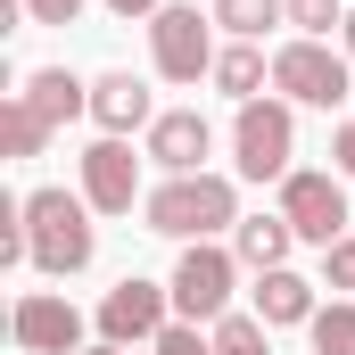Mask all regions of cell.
Returning a JSON list of instances; mask_svg holds the SVG:
<instances>
[{"label":"cell","instance_id":"d4e9b609","mask_svg":"<svg viewBox=\"0 0 355 355\" xmlns=\"http://www.w3.org/2000/svg\"><path fill=\"white\" fill-rule=\"evenodd\" d=\"M331 174H347V182H355V116L331 132Z\"/></svg>","mask_w":355,"mask_h":355},{"label":"cell","instance_id":"3957f363","mask_svg":"<svg viewBox=\"0 0 355 355\" xmlns=\"http://www.w3.org/2000/svg\"><path fill=\"white\" fill-rule=\"evenodd\" d=\"M232 174L240 182H289L297 174V107L289 99H248L232 116Z\"/></svg>","mask_w":355,"mask_h":355},{"label":"cell","instance_id":"8fae6325","mask_svg":"<svg viewBox=\"0 0 355 355\" xmlns=\"http://www.w3.org/2000/svg\"><path fill=\"white\" fill-rule=\"evenodd\" d=\"M207 157H215V124H207L198 107H166V116L149 124V166H166V174H207Z\"/></svg>","mask_w":355,"mask_h":355},{"label":"cell","instance_id":"30bf717a","mask_svg":"<svg viewBox=\"0 0 355 355\" xmlns=\"http://www.w3.org/2000/svg\"><path fill=\"white\" fill-rule=\"evenodd\" d=\"M83 198H91V215H132V198H149L132 141H107V132H99L83 149Z\"/></svg>","mask_w":355,"mask_h":355},{"label":"cell","instance_id":"6da1fadb","mask_svg":"<svg viewBox=\"0 0 355 355\" xmlns=\"http://www.w3.org/2000/svg\"><path fill=\"white\" fill-rule=\"evenodd\" d=\"M25 248H33V272L67 281L99 257V223H91V198L83 190H25Z\"/></svg>","mask_w":355,"mask_h":355},{"label":"cell","instance_id":"5b68a950","mask_svg":"<svg viewBox=\"0 0 355 355\" xmlns=\"http://www.w3.org/2000/svg\"><path fill=\"white\" fill-rule=\"evenodd\" d=\"M272 91L289 99V107H347L355 99V75H347V50H331V42H281L272 50Z\"/></svg>","mask_w":355,"mask_h":355},{"label":"cell","instance_id":"ac0fdd59","mask_svg":"<svg viewBox=\"0 0 355 355\" xmlns=\"http://www.w3.org/2000/svg\"><path fill=\"white\" fill-rule=\"evenodd\" d=\"M0 149H8V157H42V149H50V124H42L17 91H8V107H0Z\"/></svg>","mask_w":355,"mask_h":355},{"label":"cell","instance_id":"7c38bea8","mask_svg":"<svg viewBox=\"0 0 355 355\" xmlns=\"http://www.w3.org/2000/svg\"><path fill=\"white\" fill-rule=\"evenodd\" d=\"M91 124H99L107 141H124V132H149V124H157V99H149V83H141L132 67L99 75V83H91Z\"/></svg>","mask_w":355,"mask_h":355},{"label":"cell","instance_id":"484cf974","mask_svg":"<svg viewBox=\"0 0 355 355\" xmlns=\"http://www.w3.org/2000/svg\"><path fill=\"white\" fill-rule=\"evenodd\" d=\"M107 8H116V17H124V25H132V17H157V8H166V0H107Z\"/></svg>","mask_w":355,"mask_h":355},{"label":"cell","instance_id":"277c9868","mask_svg":"<svg viewBox=\"0 0 355 355\" xmlns=\"http://www.w3.org/2000/svg\"><path fill=\"white\" fill-rule=\"evenodd\" d=\"M174 322H223L232 314V289H240V248H223V240H190L174 257Z\"/></svg>","mask_w":355,"mask_h":355},{"label":"cell","instance_id":"7402d4cb","mask_svg":"<svg viewBox=\"0 0 355 355\" xmlns=\"http://www.w3.org/2000/svg\"><path fill=\"white\" fill-rule=\"evenodd\" d=\"M149 355H215V331H198V322H166Z\"/></svg>","mask_w":355,"mask_h":355},{"label":"cell","instance_id":"9a60e30c","mask_svg":"<svg viewBox=\"0 0 355 355\" xmlns=\"http://www.w3.org/2000/svg\"><path fill=\"white\" fill-rule=\"evenodd\" d=\"M207 83L223 91L232 107H248V99H265V83H272V58L257 50V42H223V50H215V75H207Z\"/></svg>","mask_w":355,"mask_h":355},{"label":"cell","instance_id":"e0dca14e","mask_svg":"<svg viewBox=\"0 0 355 355\" xmlns=\"http://www.w3.org/2000/svg\"><path fill=\"white\" fill-rule=\"evenodd\" d=\"M207 17H215V33H232V42H265L272 25H289V0H215Z\"/></svg>","mask_w":355,"mask_h":355},{"label":"cell","instance_id":"ba28073f","mask_svg":"<svg viewBox=\"0 0 355 355\" xmlns=\"http://www.w3.org/2000/svg\"><path fill=\"white\" fill-rule=\"evenodd\" d=\"M281 215H289V232H297L306 248H331V240H347V174L297 166V174L281 182Z\"/></svg>","mask_w":355,"mask_h":355},{"label":"cell","instance_id":"8992f818","mask_svg":"<svg viewBox=\"0 0 355 355\" xmlns=\"http://www.w3.org/2000/svg\"><path fill=\"white\" fill-rule=\"evenodd\" d=\"M215 17H198V8H182L166 0L157 17H149V58H157V75L166 83H198V75H215Z\"/></svg>","mask_w":355,"mask_h":355},{"label":"cell","instance_id":"44dd1931","mask_svg":"<svg viewBox=\"0 0 355 355\" xmlns=\"http://www.w3.org/2000/svg\"><path fill=\"white\" fill-rule=\"evenodd\" d=\"M289 25H297L306 42H331V25H347V8H339V0H289Z\"/></svg>","mask_w":355,"mask_h":355},{"label":"cell","instance_id":"83f0119b","mask_svg":"<svg viewBox=\"0 0 355 355\" xmlns=\"http://www.w3.org/2000/svg\"><path fill=\"white\" fill-rule=\"evenodd\" d=\"M83 355H132V347H107V339H99V347H83Z\"/></svg>","mask_w":355,"mask_h":355},{"label":"cell","instance_id":"4fadbf2b","mask_svg":"<svg viewBox=\"0 0 355 355\" xmlns=\"http://www.w3.org/2000/svg\"><path fill=\"white\" fill-rule=\"evenodd\" d=\"M248 314L265 322V331H297V322H314L322 306H314V281L306 272H257V289H248Z\"/></svg>","mask_w":355,"mask_h":355},{"label":"cell","instance_id":"cb8c5ba5","mask_svg":"<svg viewBox=\"0 0 355 355\" xmlns=\"http://www.w3.org/2000/svg\"><path fill=\"white\" fill-rule=\"evenodd\" d=\"M25 17H33V25H75L83 0H25Z\"/></svg>","mask_w":355,"mask_h":355},{"label":"cell","instance_id":"7a4b0ae2","mask_svg":"<svg viewBox=\"0 0 355 355\" xmlns=\"http://www.w3.org/2000/svg\"><path fill=\"white\" fill-rule=\"evenodd\" d=\"M141 215H149V232L157 240H215V232H240V190L232 174H166L149 198H141Z\"/></svg>","mask_w":355,"mask_h":355},{"label":"cell","instance_id":"52a82bcc","mask_svg":"<svg viewBox=\"0 0 355 355\" xmlns=\"http://www.w3.org/2000/svg\"><path fill=\"white\" fill-rule=\"evenodd\" d=\"M99 339L107 347H157V331L174 322V289L166 281H141V272H124L107 297H99Z\"/></svg>","mask_w":355,"mask_h":355},{"label":"cell","instance_id":"ffe728a7","mask_svg":"<svg viewBox=\"0 0 355 355\" xmlns=\"http://www.w3.org/2000/svg\"><path fill=\"white\" fill-rule=\"evenodd\" d=\"M306 339H314V355H355V306H322L306 322Z\"/></svg>","mask_w":355,"mask_h":355},{"label":"cell","instance_id":"2e32d148","mask_svg":"<svg viewBox=\"0 0 355 355\" xmlns=\"http://www.w3.org/2000/svg\"><path fill=\"white\" fill-rule=\"evenodd\" d=\"M232 248H240V265H248V272H281V265H289V248H297V232H289V215L272 207V215H240Z\"/></svg>","mask_w":355,"mask_h":355},{"label":"cell","instance_id":"603a6c76","mask_svg":"<svg viewBox=\"0 0 355 355\" xmlns=\"http://www.w3.org/2000/svg\"><path fill=\"white\" fill-rule=\"evenodd\" d=\"M322 281L331 289H355V240H331L322 248Z\"/></svg>","mask_w":355,"mask_h":355},{"label":"cell","instance_id":"4316f807","mask_svg":"<svg viewBox=\"0 0 355 355\" xmlns=\"http://www.w3.org/2000/svg\"><path fill=\"white\" fill-rule=\"evenodd\" d=\"M339 50H347V58H355V8H347V25H339Z\"/></svg>","mask_w":355,"mask_h":355},{"label":"cell","instance_id":"9c48e42d","mask_svg":"<svg viewBox=\"0 0 355 355\" xmlns=\"http://www.w3.org/2000/svg\"><path fill=\"white\" fill-rule=\"evenodd\" d=\"M8 339L25 355H83V314H75V297H58V289H25V297L8 306Z\"/></svg>","mask_w":355,"mask_h":355},{"label":"cell","instance_id":"5bb4252c","mask_svg":"<svg viewBox=\"0 0 355 355\" xmlns=\"http://www.w3.org/2000/svg\"><path fill=\"white\" fill-rule=\"evenodd\" d=\"M17 99H25L50 132H58V124H75V116H91V83H83V75H67V67H33Z\"/></svg>","mask_w":355,"mask_h":355},{"label":"cell","instance_id":"d6986e66","mask_svg":"<svg viewBox=\"0 0 355 355\" xmlns=\"http://www.w3.org/2000/svg\"><path fill=\"white\" fill-rule=\"evenodd\" d=\"M215 355H272V331L257 314H223L215 322Z\"/></svg>","mask_w":355,"mask_h":355}]
</instances>
